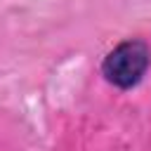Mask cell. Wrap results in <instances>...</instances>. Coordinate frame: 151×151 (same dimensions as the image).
<instances>
[{
  "label": "cell",
  "mask_w": 151,
  "mask_h": 151,
  "mask_svg": "<svg viewBox=\"0 0 151 151\" xmlns=\"http://www.w3.org/2000/svg\"><path fill=\"white\" fill-rule=\"evenodd\" d=\"M149 64H151V52H149L146 42L125 40L104 57L101 73L111 85H116L120 90H130L144 78Z\"/></svg>",
  "instance_id": "cell-1"
}]
</instances>
